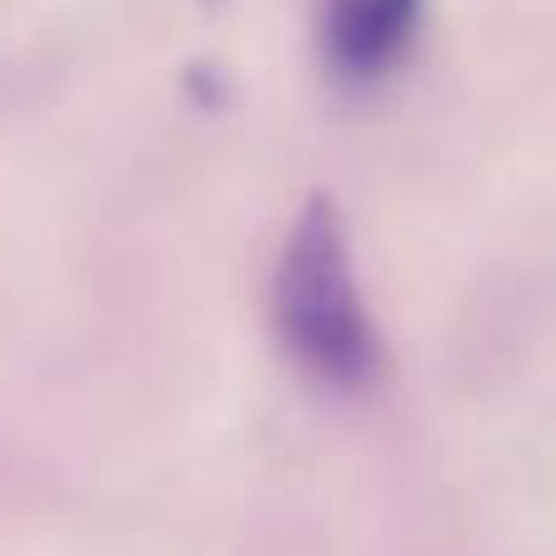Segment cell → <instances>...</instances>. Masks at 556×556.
<instances>
[{
	"label": "cell",
	"instance_id": "6da1fadb",
	"mask_svg": "<svg viewBox=\"0 0 556 556\" xmlns=\"http://www.w3.org/2000/svg\"><path fill=\"white\" fill-rule=\"evenodd\" d=\"M274 323L283 346L327 386H366L381 366V342L362 307L342 211L307 201L274 269Z\"/></svg>",
	"mask_w": 556,
	"mask_h": 556
},
{
	"label": "cell",
	"instance_id": "7a4b0ae2",
	"mask_svg": "<svg viewBox=\"0 0 556 556\" xmlns=\"http://www.w3.org/2000/svg\"><path fill=\"white\" fill-rule=\"evenodd\" d=\"M425 0H323V54L337 78L371 84L391 74L420 29Z\"/></svg>",
	"mask_w": 556,
	"mask_h": 556
}]
</instances>
